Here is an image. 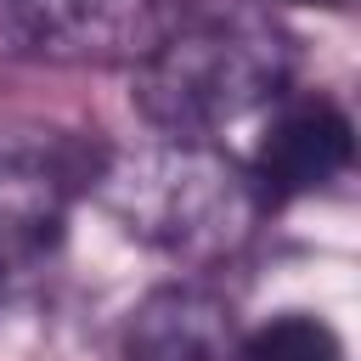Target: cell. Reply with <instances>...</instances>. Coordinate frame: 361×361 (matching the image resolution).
<instances>
[{
	"label": "cell",
	"instance_id": "obj_1",
	"mask_svg": "<svg viewBox=\"0 0 361 361\" xmlns=\"http://www.w3.org/2000/svg\"><path fill=\"white\" fill-rule=\"evenodd\" d=\"M90 186L124 237L180 265H214L237 254L265 214L248 164L197 135H164L118 152L90 175Z\"/></svg>",
	"mask_w": 361,
	"mask_h": 361
},
{
	"label": "cell",
	"instance_id": "obj_5",
	"mask_svg": "<svg viewBox=\"0 0 361 361\" xmlns=\"http://www.w3.org/2000/svg\"><path fill=\"white\" fill-rule=\"evenodd\" d=\"M231 350L237 327L226 299L192 282L147 293L124 327V361H231Z\"/></svg>",
	"mask_w": 361,
	"mask_h": 361
},
{
	"label": "cell",
	"instance_id": "obj_2",
	"mask_svg": "<svg viewBox=\"0 0 361 361\" xmlns=\"http://www.w3.org/2000/svg\"><path fill=\"white\" fill-rule=\"evenodd\" d=\"M147 124L164 135H197L248 118L254 107H271L293 79V39L259 11V6H214V11H180L164 45L130 68Z\"/></svg>",
	"mask_w": 361,
	"mask_h": 361
},
{
	"label": "cell",
	"instance_id": "obj_3",
	"mask_svg": "<svg viewBox=\"0 0 361 361\" xmlns=\"http://www.w3.org/2000/svg\"><path fill=\"white\" fill-rule=\"evenodd\" d=\"M180 0H0V51L39 68H141Z\"/></svg>",
	"mask_w": 361,
	"mask_h": 361
},
{
	"label": "cell",
	"instance_id": "obj_6",
	"mask_svg": "<svg viewBox=\"0 0 361 361\" xmlns=\"http://www.w3.org/2000/svg\"><path fill=\"white\" fill-rule=\"evenodd\" d=\"M231 361H344V338L316 310H276L254 333H237Z\"/></svg>",
	"mask_w": 361,
	"mask_h": 361
},
{
	"label": "cell",
	"instance_id": "obj_4",
	"mask_svg": "<svg viewBox=\"0 0 361 361\" xmlns=\"http://www.w3.org/2000/svg\"><path fill=\"white\" fill-rule=\"evenodd\" d=\"M355 158V124L350 113L322 96V90H299V96H276L271 102V118L259 130V147L248 158V175L271 203H288V197H310V192H327Z\"/></svg>",
	"mask_w": 361,
	"mask_h": 361
},
{
	"label": "cell",
	"instance_id": "obj_7",
	"mask_svg": "<svg viewBox=\"0 0 361 361\" xmlns=\"http://www.w3.org/2000/svg\"><path fill=\"white\" fill-rule=\"evenodd\" d=\"M243 6H259V0H243ZM299 6H350V0H299Z\"/></svg>",
	"mask_w": 361,
	"mask_h": 361
}]
</instances>
